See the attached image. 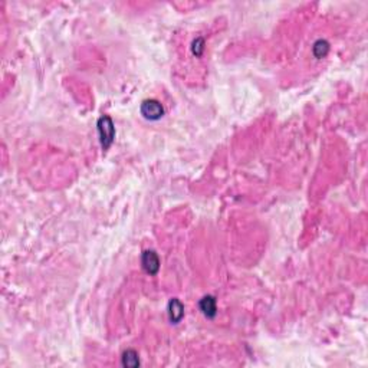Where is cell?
Segmentation results:
<instances>
[{"label":"cell","mask_w":368,"mask_h":368,"mask_svg":"<svg viewBox=\"0 0 368 368\" xmlns=\"http://www.w3.org/2000/svg\"><path fill=\"white\" fill-rule=\"evenodd\" d=\"M184 317V307L183 304L178 301L177 298L171 299L168 302V318L171 321V324H178Z\"/></svg>","instance_id":"277c9868"},{"label":"cell","mask_w":368,"mask_h":368,"mask_svg":"<svg viewBox=\"0 0 368 368\" xmlns=\"http://www.w3.org/2000/svg\"><path fill=\"white\" fill-rule=\"evenodd\" d=\"M122 366L125 367H138L140 366V358L138 354L134 350H128L122 356Z\"/></svg>","instance_id":"52a82bcc"},{"label":"cell","mask_w":368,"mask_h":368,"mask_svg":"<svg viewBox=\"0 0 368 368\" xmlns=\"http://www.w3.org/2000/svg\"><path fill=\"white\" fill-rule=\"evenodd\" d=\"M141 263H143L144 271L150 275H155L160 269V259L154 250H145L141 256Z\"/></svg>","instance_id":"3957f363"},{"label":"cell","mask_w":368,"mask_h":368,"mask_svg":"<svg viewBox=\"0 0 368 368\" xmlns=\"http://www.w3.org/2000/svg\"><path fill=\"white\" fill-rule=\"evenodd\" d=\"M98 134H99V141L104 150H108L111 147V144L115 138V127H114V122L112 119L109 118L108 115H102L101 118L98 119Z\"/></svg>","instance_id":"6da1fadb"},{"label":"cell","mask_w":368,"mask_h":368,"mask_svg":"<svg viewBox=\"0 0 368 368\" xmlns=\"http://www.w3.org/2000/svg\"><path fill=\"white\" fill-rule=\"evenodd\" d=\"M191 50L196 56H202L203 50H204V40L202 37H197L194 42H193V46H191Z\"/></svg>","instance_id":"ba28073f"},{"label":"cell","mask_w":368,"mask_h":368,"mask_svg":"<svg viewBox=\"0 0 368 368\" xmlns=\"http://www.w3.org/2000/svg\"><path fill=\"white\" fill-rule=\"evenodd\" d=\"M200 309L204 314V317L207 318H214L217 314V308H216V299L213 297H204L200 301Z\"/></svg>","instance_id":"5b68a950"},{"label":"cell","mask_w":368,"mask_h":368,"mask_svg":"<svg viewBox=\"0 0 368 368\" xmlns=\"http://www.w3.org/2000/svg\"><path fill=\"white\" fill-rule=\"evenodd\" d=\"M330 52V43L327 42V40H324V39H320V40H317L315 43H314V46H312V53H314V56L315 58H324V56H327V53Z\"/></svg>","instance_id":"8992f818"},{"label":"cell","mask_w":368,"mask_h":368,"mask_svg":"<svg viewBox=\"0 0 368 368\" xmlns=\"http://www.w3.org/2000/svg\"><path fill=\"white\" fill-rule=\"evenodd\" d=\"M141 114L145 119L157 121L164 115V107L157 99H145L141 104Z\"/></svg>","instance_id":"7a4b0ae2"}]
</instances>
